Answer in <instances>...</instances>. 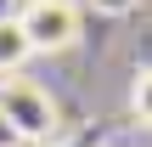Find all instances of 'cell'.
I'll use <instances>...</instances> for the list:
<instances>
[{"instance_id": "6da1fadb", "label": "cell", "mask_w": 152, "mask_h": 147, "mask_svg": "<svg viewBox=\"0 0 152 147\" xmlns=\"http://www.w3.org/2000/svg\"><path fill=\"white\" fill-rule=\"evenodd\" d=\"M0 113H6V125L17 130V142H51V136L62 130L56 96H51L39 79H23V74H6V79H0Z\"/></svg>"}, {"instance_id": "8992f818", "label": "cell", "mask_w": 152, "mask_h": 147, "mask_svg": "<svg viewBox=\"0 0 152 147\" xmlns=\"http://www.w3.org/2000/svg\"><path fill=\"white\" fill-rule=\"evenodd\" d=\"M96 11H113L118 17V11H130V0H96Z\"/></svg>"}, {"instance_id": "7a4b0ae2", "label": "cell", "mask_w": 152, "mask_h": 147, "mask_svg": "<svg viewBox=\"0 0 152 147\" xmlns=\"http://www.w3.org/2000/svg\"><path fill=\"white\" fill-rule=\"evenodd\" d=\"M17 23H23V34H28L34 57L73 51V45H79V34H85V17H79V6H73V0H23Z\"/></svg>"}, {"instance_id": "5b68a950", "label": "cell", "mask_w": 152, "mask_h": 147, "mask_svg": "<svg viewBox=\"0 0 152 147\" xmlns=\"http://www.w3.org/2000/svg\"><path fill=\"white\" fill-rule=\"evenodd\" d=\"M0 147H23V142H17V130L6 125V113H0Z\"/></svg>"}, {"instance_id": "277c9868", "label": "cell", "mask_w": 152, "mask_h": 147, "mask_svg": "<svg viewBox=\"0 0 152 147\" xmlns=\"http://www.w3.org/2000/svg\"><path fill=\"white\" fill-rule=\"evenodd\" d=\"M130 113H135L141 125H152V62L135 74V85H130Z\"/></svg>"}, {"instance_id": "3957f363", "label": "cell", "mask_w": 152, "mask_h": 147, "mask_svg": "<svg viewBox=\"0 0 152 147\" xmlns=\"http://www.w3.org/2000/svg\"><path fill=\"white\" fill-rule=\"evenodd\" d=\"M28 57H34V45H28L23 23H17V17H0V79H6V74H23Z\"/></svg>"}]
</instances>
